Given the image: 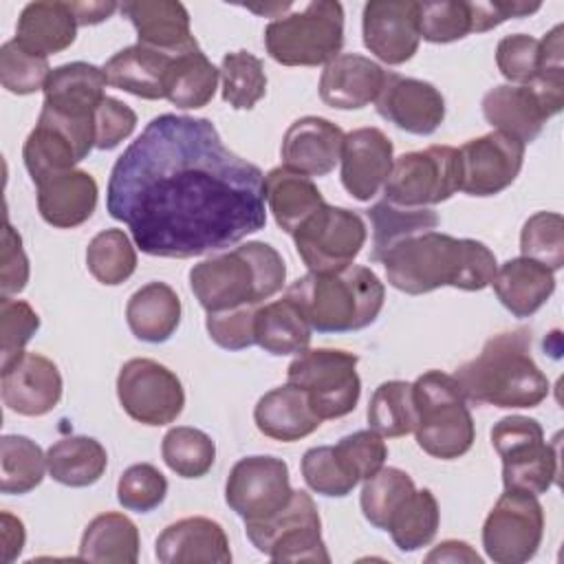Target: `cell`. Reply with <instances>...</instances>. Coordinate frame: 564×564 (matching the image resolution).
<instances>
[{
    "label": "cell",
    "instance_id": "4316f807",
    "mask_svg": "<svg viewBox=\"0 0 564 564\" xmlns=\"http://www.w3.org/2000/svg\"><path fill=\"white\" fill-rule=\"evenodd\" d=\"M174 55L176 53L159 51L137 42L117 51L104 64V73L108 84L119 90L141 99H165V84Z\"/></svg>",
    "mask_w": 564,
    "mask_h": 564
},
{
    "label": "cell",
    "instance_id": "d590c367",
    "mask_svg": "<svg viewBox=\"0 0 564 564\" xmlns=\"http://www.w3.org/2000/svg\"><path fill=\"white\" fill-rule=\"evenodd\" d=\"M48 476L66 487H88L95 485L106 467V447L93 436H64L46 449Z\"/></svg>",
    "mask_w": 564,
    "mask_h": 564
},
{
    "label": "cell",
    "instance_id": "4fadbf2b",
    "mask_svg": "<svg viewBox=\"0 0 564 564\" xmlns=\"http://www.w3.org/2000/svg\"><path fill=\"white\" fill-rule=\"evenodd\" d=\"M544 535V509L538 496L505 489L482 524V546L496 564L529 562Z\"/></svg>",
    "mask_w": 564,
    "mask_h": 564
},
{
    "label": "cell",
    "instance_id": "e575fe53",
    "mask_svg": "<svg viewBox=\"0 0 564 564\" xmlns=\"http://www.w3.org/2000/svg\"><path fill=\"white\" fill-rule=\"evenodd\" d=\"M220 68H216L198 44L174 55L165 99L181 110H196L207 106L218 88Z\"/></svg>",
    "mask_w": 564,
    "mask_h": 564
},
{
    "label": "cell",
    "instance_id": "b9f144b4",
    "mask_svg": "<svg viewBox=\"0 0 564 564\" xmlns=\"http://www.w3.org/2000/svg\"><path fill=\"white\" fill-rule=\"evenodd\" d=\"M438 522L441 511L434 494L430 489H416L392 516L388 531L399 551L412 553L434 540Z\"/></svg>",
    "mask_w": 564,
    "mask_h": 564
},
{
    "label": "cell",
    "instance_id": "8d00e7d4",
    "mask_svg": "<svg viewBox=\"0 0 564 564\" xmlns=\"http://www.w3.org/2000/svg\"><path fill=\"white\" fill-rule=\"evenodd\" d=\"M311 326L300 308L284 295L260 304L256 313V344L275 357L297 355L311 344Z\"/></svg>",
    "mask_w": 564,
    "mask_h": 564
},
{
    "label": "cell",
    "instance_id": "e0dca14e",
    "mask_svg": "<svg viewBox=\"0 0 564 564\" xmlns=\"http://www.w3.org/2000/svg\"><path fill=\"white\" fill-rule=\"evenodd\" d=\"M460 189L469 196H496L507 189L520 174L524 163V143L491 130L463 143Z\"/></svg>",
    "mask_w": 564,
    "mask_h": 564
},
{
    "label": "cell",
    "instance_id": "44dd1931",
    "mask_svg": "<svg viewBox=\"0 0 564 564\" xmlns=\"http://www.w3.org/2000/svg\"><path fill=\"white\" fill-rule=\"evenodd\" d=\"M341 185L357 200H370L386 185L394 165V145L379 128H357L344 137Z\"/></svg>",
    "mask_w": 564,
    "mask_h": 564
},
{
    "label": "cell",
    "instance_id": "7a4b0ae2",
    "mask_svg": "<svg viewBox=\"0 0 564 564\" xmlns=\"http://www.w3.org/2000/svg\"><path fill=\"white\" fill-rule=\"evenodd\" d=\"M381 264L388 284L408 295H423L441 286L482 291L498 269L496 256L485 242L441 231L401 240L383 253Z\"/></svg>",
    "mask_w": 564,
    "mask_h": 564
},
{
    "label": "cell",
    "instance_id": "9a60e30c",
    "mask_svg": "<svg viewBox=\"0 0 564 564\" xmlns=\"http://www.w3.org/2000/svg\"><path fill=\"white\" fill-rule=\"evenodd\" d=\"M117 397L130 419L152 427L176 421L185 405L181 379L167 366L148 357H134L121 366Z\"/></svg>",
    "mask_w": 564,
    "mask_h": 564
},
{
    "label": "cell",
    "instance_id": "94428289",
    "mask_svg": "<svg viewBox=\"0 0 564 564\" xmlns=\"http://www.w3.org/2000/svg\"><path fill=\"white\" fill-rule=\"evenodd\" d=\"M540 2H520V0H491V2H469L471 11V33H485L496 29L509 18H527L540 11Z\"/></svg>",
    "mask_w": 564,
    "mask_h": 564
},
{
    "label": "cell",
    "instance_id": "f6af8a7d",
    "mask_svg": "<svg viewBox=\"0 0 564 564\" xmlns=\"http://www.w3.org/2000/svg\"><path fill=\"white\" fill-rule=\"evenodd\" d=\"M223 101L236 110H251L267 93L262 59L249 51L227 53L220 62Z\"/></svg>",
    "mask_w": 564,
    "mask_h": 564
},
{
    "label": "cell",
    "instance_id": "60d3db41",
    "mask_svg": "<svg viewBox=\"0 0 564 564\" xmlns=\"http://www.w3.org/2000/svg\"><path fill=\"white\" fill-rule=\"evenodd\" d=\"M416 491L414 480L399 467H381L364 480L359 505L364 518L381 531H388L392 516Z\"/></svg>",
    "mask_w": 564,
    "mask_h": 564
},
{
    "label": "cell",
    "instance_id": "74e56055",
    "mask_svg": "<svg viewBox=\"0 0 564 564\" xmlns=\"http://www.w3.org/2000/svg\"><path fill=\"white\" fill-rule=\"evenodd\" d=\"M372 229V249H370V260L381 262L383 253L390 251L394 245L401 240L434 231L438 227V214L430 207H399L388 203L386 198L375 203L366 212Z\"/></svg>",
    "mask_w": 564,
    "mask_h": 564
},
{
    "label": "cell",
    "instance_id": "6f0895ef",
    "mask_svg": "<svg viewBox=\"0 0 564 564\" xmlns=\"http://www.w3.org/2000/svg\"><path fill=\"white\" fill-rule=\"evenodd\" d=\"M258 306H238L229 311L207 313L205 328L214 344L225 350H245L256 344Z\"/></svg>",
    "mask_w": 564,
    "mask_h": 564
},
{
    "label": "cell",
    "instance_id": "83f0119b",
    "mask_svg": "<svg viewBox=\"0 0 564 564\" xmlns=\"http://www.w3.org/2000/svg\"><path fill=\"white\" fill-rule=\"evenodd\" d=\"M253 421L260 434L282 443L311 436L322 425V419L311 408L306 392L289 381L258 399L253 408Z\"/></svg>",
    "mask_w": 564,
    "mask_h": 564
},
{
    "label": "cell",
    "instance_id": "680465c9",
    "mask_svg": "<svg viewBox=\"0 0 564 564\" xmlns=\"http://www.w3.org/2000/svg\"><path fill=\"white\" fill-rule=\"evenodd\" d=\"M134 128L137 112L128 104L106 95L95 110V148L112 150L123 139H128L134 132Z\"/></svg>",
    "mask_w": 564,
    "mask_h": 564
},
{
    "label": "cell",
    "instance_id": "d4e9b609",
    "mask_svg": "<svg viewBox=\"0 0 564 564\" xmlns=\"http://www.w3.org/2000/svg\"><path fill=\"white\" fill-rule=\"evenodd\" d=\"M40 216L57 227L73 229L84 225L97 207V181L86 170L55 174L35 185Z\"/></svg>",
    "mask_w": 564,
    "mask_h": 564
},
{
    "label": "cell",
    "instance_id": "603a6c76",
    "mask_svg": "<svg viewBox=\"0 0 564 564\" xmlns=\"http://www.w3.org/2000/svg\"><path fill=\"white\" fill-rule=\"evenodd\" d=\"M154 555L163 564H229L231 549L225 529L205 516H192L167 524Z\"/></svg>",
    "mask_w": 564,
    "mask_h": 564
},
{
    "label": "cell",
    "instance_id": "8992f818",
    "mask_svg": "<svg viewBox=\"0 0 564 564\" xmlns=\"http://www.w3.org/2000/svg\"><path fill=\"white\" fill-rule=\"evenodd\" d=\"M412 392L419 414L414 427L419 447L441 460L467 454L476 441V427L454 375L427 370L416 377Z\"/></svg>",
    "mask_w": 564,
    "mask_h": 564
},
{
    "label": "cell",
    "instance_id": "5b68a950",
    "mask_svg": "<svg viewBox=\"0 0 564 564\" xmlns=\"http://www.w3.org/2000/svg\"><path fill=\"white\" fill-rule=\"evenodd\" d=\"M284 295L300 308L311 330L352 333L375 324L386 286L372 269L348 264L328 273L308 271L291 282Z\"/></svg>",
    "mask_w": 564,
    "mask_h": 564
},
{
    "label": "cell",
    "instance_id": "91938a15",
    "mask_svg": "<svg viewBox=\"0 0 564 564\" xmlns=\"http://www.w3.org/2000/svg\"><path fill=\"white\" fill-rule=\"evenodd\" d=\"M29 282V258L22 247V236L9 220H4L0 249V291L11 297L24 291Z\"/></svg>",
    "mask_w": 564,
    "mask_h": 564
},
{
    "label": "cell",
    "instance_id": "6125c7cd",
    "mask_svg": "<svg viewBox=\"0 0 564 564\" xmlns=\"http://www.w3.org/2000/svg\"><path fill=\"white\" fill-rule=\"evenodd\" d=\"M2 520V553H4V562H13L24 546V524L20 518L11 516L9 511H2L0 516Z\"/></svg>",
    "mask_w": 564,
    "mask_h": 564
},
{
    "label": "cell",
    "instance_id": "7c38bea8",
    "mask_svg": "<svg viewBox=\"0 0 564 564\" xmlns=\"http://www.w3.org/2000/svg\"><path fill=\"white\" fill-rule=\"evenodd\" d=\"M291 236L308 271L328 273L352 264L366 245L368 229L357 212L324 203Z\"/></svg>",
    "mask_w": 564,
    "mask_h": 564
},
{
    "label": "cell",
    "instance_id": "f546056e",
    "mask_svg": "<svg viewBox=\"0 0 564 564\" xmlns=\"http://www.w3.org/2000/svg\"><path fill=\"white\" fill-rule=\"evenodd\" d=\"M500 304L516 317H531L555 291V275L531 258H511L496 269L491 280Z\"/></svg>",
    "mask_w": 564,
    "mask_h": 564
},
{
    "label": "cell",
    "instance_id": "c3c4849f",
    "mask_svg": "<svg viewBox=\"0 0 564 564\" xmlns=\"http://www.w3.org/2000/svg\"><path fill=\"white\" fill-rule=\"evenodd\" d=\"M560 474L557 443H544L538 452L502 463V485L505 489L527 491L533 496L546 494Z\"/></svg>",
    "mask_w": 564,
    "mask_h": 564
},
{
    "label": "cell",
    "instance_id": "ba28073f",
    "mask_svg": "<svg viewBox=\"0 0 564 564\" xmlns=\"http://www.w3.org/2000/svg\"><path fill=\"white\" fill-rule=\"evenodd\" d=\"M359 357L339 348H306L286 368V381L306 392L315 414L341 419L357 408L361 379L357 375Z\"/></svg>",
    "mask_w": 564,
    "mask_h": 564
},
{
    "label": "cell",
    "instance_id": "d6a6232c",
    "mask_svg": "<svg viewBox=\"0 0 564 564\" xmlns=\"http://www.w3.org/2000/svg\"><path fill=\"white\" fill-rule=\"evenodd\" d=\"M264 203L278 227L286 234H293L326 200L311 176L280 165L264 174Z\"/></svg>",
    "mask_w": 564,
    "mask_h": 564
},
{
    "label": "cell",
    "instance_id": "7bdbcfd3",
    "mask_svg": "<svg viewBox=\"0 0 564 564\" xmlns=\"http://www.w3.org/2000/svg\"><path fill=\"white\" fill-rule=\"evenodd\" d=\"M165 465L181 478H203L216 460V443L198 427L176 425L161 441Z\"/></svg>",
    "mask_w": 564,
    "mask_h": 564
},
{
    "label": "cell",
    "instance_id": "ac0fdd59",
    "mask_svg": "<svg viewBox=\"0 0 564 564\" xmlns=\"http://www.w3.org/2000/svg\"><path fill=\"white\" fill-rule=\"evenodd\" d=\"M364 46L383 64L399 66L419 51V2L370 0L361 13Z\"/></svg>",
    "mask_w": 564,
    "mask_h": 564
},
{
    "label": "cell",
    "instance_id": "9c48e42d",
    "mask_svg": "<svg viewBox=\"0 0 564 564\" xmlns=\"http://www.w3.org/2000/svg\"><path fill=\"white\" fill-rule=\"evenodd\" d=\"M245 533L273 562H330L317 505L302 489H293L291 500L271 518L245 522Z\"/></svg>",
    "mask_w": 564,
    "mask_h": 564
},
{
    "label": "cell",
    "instance_id": "277c9868",
    "mask_svg": "<svg viewBox=\"0 0 564 564\" xmlns=\"http://www.w3.org/2000/svg\"><path fill=\"white\" fill-rule=\"evenodd\" d=\"M286 264L275 247L249 240L189 269V289L207 313L260 306L282 291Z\"/></svg>",
    "mask_w": 564,
    "mask_h": 564
},
{
    "label": "cell",
    "instance_id": "4dcf8cb0",
    "mask_svg": "<svg viewBox=\"0 0 564 564\" xmlns=\"http://www.w3.org/2000/svg\"><path fill=\"white\" fill-rule=\"evenodd\" d=\"M77 18L68 2L40 0L29 2L15 26V42L37 55H55L66 51L77 37Z\"/></svg>",
    "mask_w": 564,
    "mask_h": 564
},
{
    "label": "cell",
    "instance_id": "681fc988",
    "mask_svg": "<svg viewBox=\"0 0 564 564\" xmlns=\"http://www.w3.org/2000/svg\"><path fill=\"white\" fill-rule=\"evenodd\" d=\"M304 482L319 496L344 498L357 487V478L344 467L333 445L308 447L302 456Z\"/></svg>",
    "mask_w": 564,
    "mask_h": 564
},
{
    "label": "cell",
    "instance_id": "7402d4cb",
    "mask_svg": "<svg viewBox=\"0 0 564 564\" xmlns=\"http://www.w3.org/2000/svg\"><path fill=\"white\" fill-rule=\"evenodd\" d=\"M344 137V130L324 117H300L282 137V163L304 176H326L341 159Z\"/></svg>",
    "mask_w": 564,
    "mask_h": 564
},
{
    "label": "cell",
    "instance_id": "be15d7a7",
    "mask_svg": "<svg viewBox=\"0 0 564 564\" xmlns=\"http://www.w3.org/2000/svg\"><path fill=\"white\" fill-rule=\"evenodd\" d=\"M425 562H471V564H480L482 560L467 542L445 540L434 551L427 553Z\"/></svg>",
    "mask_w": 564,
    "mask_h": 564
},
{
    "label": "cell",
    "instance_id": "5bb4252c",
    "mask_svg": "<svg viewBox=\"0 0 564 564\" xmlns=\"http://www.w3.org/2000/svg\"><path fill=\"white\" fill-rule=\"evenodd\" d=\"M95 148V121L70 119L48 108L40 110L35 128L29 132L22 159L33 183L70 172Z\"/></svg>",
    "mask_w": 564,
    "mask_h": 564
},
{
    "label": "cell",
    "instance_id": "ab89813d",
    "mask_svg": "<svg viewBox=\"0 0 564 564\" xmlns=\"http://www.w3.org/2000/svg\"><path fill=\"white\" fill-rule=\"evenodd\" d=\"M46 454L22 434H4L0 438V491L22 496L44 480Z\"/></svg>",
    "mask_w": 564,
    "mask_h": 564
},
{
    "label": "cell",
    "instance_id": "9f6ffc18",
    "mask_svg": "<svg viewBox=\"0 0 564 564\" xmlns=\"http://www.w3.org/2000/svg\"><path fill=\"white\" fill-rule=\"evenodd\" d=\"M337 456L341 458L344 467L357 478L366 480L375 471H379L388 458V447L381 434L375 430H359L352 432L333 445Z\"/></svg>",
    "mask_w": 564,
    "mask_h": 564
},
{
    "label": "cell",
    "instance_id": "6da1fadb",
    "mask_svg": "<svg viewBox=\"0 0 564 564\" xmlns=\"http://www.w3.org/2000/svg\"><path fill=\"white\" fill-rule=\"evenodd\" d=\"M106 209L148 256H205L267 225L264 174L209 119L165 112L115 161Z\"/></svg>",
    "mask_w": 564,
    "mask_h": 564
},
{
    "label": "cell",
    "instance_id": "52a82bcc",
    "mask_svg": "<svg viewBox=\"0 0 564 564\" xmlns=\"http://www.w3.org/2000/svg\"><path fill=\"white\" fill-rule=\"evenodd\" d=\"M344 46V7L335 0L306 2L275 15L264 29V48L282 66H326Z\"/></svg>",
    "mask_w": 564,
    "mask_h": 564
},
{
    "label": "cell",
    "instance_id": "d6986e66",
    "mask_svg": "<svg viewBox=\"0 0 564 564\" xmlns=\"http://www.w3.org/2000/svg\"><path fill=\"white\" fill-rule=\"evenodd\" d=\"M375 106L379 117L419 137L432 134L445 119V99L434 84L390 70Z\"/></svg>",
    "mask_w": 564,
    "mask_h": 564
},
{
    "label": "cell",
    "instance_id": "ffe728a7",
    "mask_svg": "<svg viewBox=\"0 0 564 564\" xmlns=\"http://www.w3.org/2000/svg\"><path fill=\"white\" fill-rule=\"evenodd\" d=\"M62 390L64 383L57 366L40 352H24L2 370V403L20 416L48 414L57 408Z\"/></svg>",
    "mask_w": 564,
    "mask_h": 564
},
{
    "label": "cell",
    "instance_id": "ee69618b",
    "mask_svg": "<svg viewBox=\"0 0 564 564\" xmlns=\"http://www.w3.org/2000/svg\"><path fill=\"white\" fill-rule=\"evenodd\" d=\"M86 267L106 286L126 282L137 269V251L128 234L123 229L99 231L86 247Z\"/></svg>",
    "mask_w": 564,
    "mask_h": 564
},
{
    "label": "cell",
    "instance_id": "e7e4bbea",
    "mask_svg": "<svg viewBox=\"0 0 564 564\" xmlns=\"http://www.w3.org/2000/svg\"><path fill=\"white\" fill-rule=\"evenodd\" d=\"M70 4V11L75 13L77 18V24L79 26H90V24H99L104 20H108L117 9L119 4L108 0H97V2H68Z\"/></svg>",
    "mask_w": 564,
    "mask_h": 564
},
{
    "label": "cell",
    "instance_id": "7dc6e473",
    "mask_svg": "<svg viewBox=\"0 0 564 564\" xmlns=\"http://www.w3.org/2000/svg\"><path fill=\"white\" fill-rule=\"evenodd\" d=\"M51 75L48 59L31 53L15 40H9L0 48V84L13 95H33L44 90Z\"/></svg>",
    "mask_w": 564,
    "mask_h": 564
},
{
    "label": "cell",
    "instance_id": "f35d334b",
    "mask_svg": "<svg viewBox=\"0 0 564 564\" xmlns=\"http://www.w3.org/2000/svg\"><path fill=\"white\" fill-rule=\"evenodd\" d=\"M366 419L370 430L383 438H399L414 432L419 414L410 381L392 379L377 386L370 397Z\"/></svg>",
    "mask_w": 564,
    "mask_h": 564
},
{
    "label": "cell",
    "instance_id": "30bf717a",
    "mask_svg": "<svg viewBox=\"0 0 564 564\" xmlns=\"http://www.w3.org/2000/svg\"><path fill=\"white\" fill-rule=\"evenodd\" d=\"M564 108V75L535 77L531 84H500L485 93L482 115L496 130L522 141H535L544 123Z\"/></svg>",
    "mask_w": 564,
    "mask_h": 564
},
{
    "label": "cell",
    "instance_id": "836d02e7",
    "mask_svg": "<svg viewBox=\"0 0 564 564\" xmlns=\"http://www.w3.org/2000/svg\"><path fill=\"white\" fill-rule=\"evenodd\" d=\"M139 529L137 524L117 511L95 516L79 542V560L101 564H134L139 560Z\"/></svg>",
    "mask_w": 564,
    "mask_h": 564
},
{
    "label": "cell",
    "instance_id": "2e32d148",
    "mask_svg": "<svg viewBox=\"0 0 564 564\" xmlns=\"http://www.w3.org/2000/svg\"><path fill=\"white\" fill-rule=\"evenodd\" d=\"M293 496L289 465L278 456L240 458L225 482V500L245 522L271 518Z\"/></svg>",
    "mask_w": 564,
    "mask_h": 564
},
{
    "label": "cell",
    "instance_id": "db71d44e",
    "mask_svg": "<svg viewBox=\"0 0 564 564\" xmlns=\"http://www.w3.org/2000/svg\"><path fill=\"white\" fill-rule=\"evenodd\" d=\"M496 66L511 84H531L538 77L540 40L527 33L505 35L496 46Z\"/></svg>",
    "mask_w": 564,
    "mask_h": 564
},
{
    "label": "cell",
    "instance_id": "f907efd6",
    "mask_svg": "<svg viewBox=\"0 0 564 564\" xmlns=\"http://www.w3.org/2000/svg\"><path fill=\"white\" fill-rule=\"evenodd\" d=\"M471 33L469 2H419V35L432 44H449Z\"/></svg>",
    "mask_w": 564,
    "mask_h": 564
},
{
    "label": "cell",
    "instance_id": "1f68e13d",
    "mask_svg": "<svg viewBox=\"0 0 564 564\" xmlns=\"http://www.w3.org/2000/svg\"><path fill=\"white\" fill-rule=\"evenodd\" d=\"M126 322L137 339L163 344L181 324V297L165 282H148L130 295Z\"/></svg>",
    "mask_w": 564,
    "mask_h": 564
},
{
    "label": "cell",
    "instance_id": "8fae6325",
    "mask_svg": "<svg viewBox=\"0 0 564 564\" xmlns=\"http://www.w3.org/2000/svg\"><path fill=\"white\" fill-rule=\"evenodd\" d=\"M460 152L452 145H430L394 159L383 185L386 200L399 207H427L452 198L460 189Z\"/></svg>",
    "mask_w": 564,
    "mask_h": 564
},
{
    "label": "cell",
    "instance_id": "f5cc1de1",
    "mask_svg": "<svg viewBox=\"0 0 564 564\" xmlns=\"http://www.w3.org/2000/svg\"><path fill=\"white\" fill-rule=\"evenodd\" d=\"M167 496V478L150 463H137L123 469L117 482V500L123 509L137 513L154 511Z\"/></svg>",
    "mask_w": 564,
    "mask_h": 564
},
{
    "label": "cell",
    "instance_id": "11a10c76",
    "mask_svg": "<svg viewBox=\"0 0 564 564\" xmlns=\"http://www.w3.org/2000/svg\"><path fill=\"white\" fill-rule=\"evenodd\" d=\"M544 430L535 419L511 414L494 423L491 427V445L502 458V463L518 460L522 456H529L531 452L540 449L544 445Z\"/></svg>",
    "mask_w": 564,
    "mask_h": 564
},
{
    "label": "cell",
    "instance_id": "3957f363",
    "mask_svg": "<svg viewBox=\"0 0 564 564\" xmlns=\"http://www.w3.org/2000/svg\"><path fill=\"white\" fill-rule=\"evenodd\" d=\"M454 379L467 401L494 408H535L549 397V379L531 357L527 328L489 337L482 350L454 372Z\"/></svg>",
    "mask_w": 564,
    "mask_h": 564
},
{
    "label": "cell",
    "instance_id": "484cf974",
    "mask_svg": "<svg viewBox=\"0 0 564 564\" xmlns=\"http://www.w3.org/2000/svg\"><path fill=\"white\" fill-rule=\"evenodd\" d=\"M119 9L132 22L139 44L167 53H178L198 44L189 31V13L181 2L128 0Z\"/></svg>",
    "mask_w": 564,
    "mask_h": 564
},
{
    "label": "cell",
    "instance_id": "bcb514c9",
    "mask_svg": "<svg viewBox=\"0 0 564 564\" xmlns=\"http://www.w3.org/2000/svg\"><path fill=\"white\" fill-rule=\"evenodd\" d=\"M520 251L551 271L564 267V220L557 212H535L520 231Z\"/></svg>",
    "mask_w": 564,
    "mask_h": 564
},
{
    "label": "cell",
    "instance_id": "f1b7e54d",
    "mask_svg": "<svg viewBox=\"0 0 564 564\" xmlns=\"http://www.w3.org/2000/svg\"><path fill=\"white\" fill-rule=\"evenodd\" d=\"M104 68L88 62H68L51 70L44 86V108L68 117H95L106 97Z\"/></svg>",
    "mask_w": 564,
    "mask_h": 564
},
{
    "label": "cell",
    "instance_id": "816d5d0a",
    "mask_svg": "<svg viewBox=\"0 0 564 564\" xmlns=\"http://www.w3.org/2000/svg\"><path fill=\"white\" fill-rule=\"evenodd\" d=\"M40 330V315L24 300L0 297V368H9L26 350L24 346Z\"/></svg>",
    "mask_w": 564,
    "mask_h": 564
},
{
    "label": "cell",
    "instance_id": "cb8c5ba5",
    "mask_svg": "<svg viewBox=\"0 0 564 564\" xmlns=\"http://www.w3.org/2000/svg\"><path fill=\"white\" fill-rule=\"evenodd\" d=\"M386 73L375 59L359 53H341L328 62L319 77V97L337 110L366 108L383 88Z\"/></svg>",
    "mask_w": 564,
    "mask_h": 564
}]
</instances>
